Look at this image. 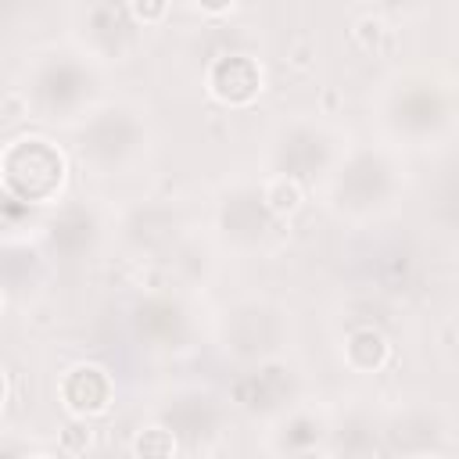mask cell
Segmentation results:
<instances>
[{"instance_id":"cell-1","label":"cell","mask_w":459,"mask_h":459,"mask_svg":"<svg viewBox=\"0 0 459 459\" xmlns=\"http://www.w3.org/2000/svg\"><path fill=\"white\" fill-rule=\"evenodd\" d=\"M330 208L351 219L377 215L394 204L398 186H402V169L387 151L377 147H359L351 154H341V161L330 169Z\"/></svg>"},{"instance_id":"cell-2","label":"cell","mask_w":459,"mask_h":459,"mask_svg":"<svg viewBox=\"0 0 459 459\" xmlns=\"http://www.w3.org/2000/svg\"><path fill=\"white\" fill-rule=\"evenodd\" d=\"M4 194L22 201L25 208L57 204L68 183V158L47 136H14L0 154Z\"/></svg>"},{"instance_id":"cell-3","label":"cell","mask_w":459,"mask_h":459,"mask_svg":"<svg viewBox=\"0 0 459 459\" xmlns=\"http://www.w3.org/2000/svg\"><path fill=\"white\" fill-rule=\"evenodd\" d=\"M147 154V126L136 108H97L79 129V161L97 176H122Z\"/></svg>"},{"instance_id":"cell-4","label":"cell","mask_w":459,"mask_h":459,"mask_svg":"<svg viewBox=\"0 0 459 459\" xmlns=\"http://www.w3.org/2000/svg\"><path fill=\"white\" fill-rule=\"evenodd\" d=\"M97 90V68L72 50L47 54L29 72L25 97L43 118H72L75 111L90 108V97Z\"/></svg>"},{"instance_id":"cell-5","label":"cell","mask_w":459,"mask_h":459,"mask_svg":"<svg viewBox=\"0 0 459 459\" xmlns=\"http://www.w3.org/2000/svg\"><path fill=\"white\" fill-rule=\"evenodd\" d=\"M452 118V100L437 79L427 75H405L391 86L384 100V122L391 133L409 136V140H434L445 133Z\"/></svg>"},{"instance_id":"cell-6","label":"cell","mask_w":459,"mask_h":459,"mask_svg":"<svg viewBox=\"0 0 459 459\" xmlns=\"http://www.w3.org/2000/svg\"><path fill=\"white\" fill-rule=\"evenodd\" d=\"M269 161H273V172H283V176H294L298 183H308L316 176H330V169L341 161V154H337L326 126L294 122L273 136Z\"/></svg>"},{"instance_id":"cell-7","label":"cell","mask_w":459,"mask_h":459,"mask_svg":"<svg viewBox=\"0 0 459 459\" xmlns=\"http://www.w3.org/2000/svg\"><path fill=\"white\" fill-rule=\"evenodd\" d=\"M215 230L237 251L262 247L276 230V215L269 212V204L262 197V183H233V186H226L219 204H215Z\"/></svg>"},{"instance_id":"cell-8","label":"cell","mask_w":459,"mask_h":459,"mask_svg":"<svg viewBox=\"0 0 459 459\" xmlns=\"http://www.w3.org/2000/svg\"><path fill=\"white\" fill-rule=\"evenodd\" d=\"M283 312L265 301H240L222 312V348L237 359L262 362L280 348Z\"/></svg>"},{"instance_id":"cell-9","label":"cell","mask_w":459,"mask_h":459,"mask_svg":"<svg viewBox=\"0 0 459 459\" xmlns=\"http://www.w3.org/2000/svg\"><path fill=\"white\" fill-rule=\"evenodd\" d=\"M57 398H61V405H65L68 416L93 420V416H104L111 409V402H115V380L97 362H75L72 369H65V377L57 384Z\"/></svg>"},{"instance_id":"cell-10","label":"cell","mask_w":459,"mask_h":459,"mask_svg":"<svg viewBox=\"0 0 459 459\" xmlns=\"http://www.w3.org/2000/svg\"><path fill=\"white\" fill-rule=\"evenodd\" d=\"M204 86L222 108H251L262 97V68L247 54H219L204 72Z\"/></svg>"},{"instance_id":"cell-11","label":"cell","mask_w":459,"mask_h":459,"mask_svg":"<svg viewBox=\"0 0 459 459\" xmlns=\"http://www.w3.org/2000/svg\"><path fill=\"white\" fill-rule=\"evenodd\" d=\"M290 366L262 359L255 369L233 380V402L247 412H283V405H290Z\"/></svg>"},{"instance_id":"cell-12","label":"cell","mask_w":459,"mask_h":459,"mask_svg":"<svg viewBox=\"0 0 459 459\" xmlns=\"http://www.w3.org/2000/svg\"><path fill=\"white\" fill-rule=\"evenodd\" d=\"M100 230H104V222H100L97 212L86 208V204L57 208V212L43 222L47 247H50L54 255H65V258H79V255L93 251L97 240H100Z\"/></svg>"},{"instance_id":"cell-13","label":"cell","mask_w":459,"mask_h":459,"mask_svg":"<svg viewBox=\"0 0 459 459\" xmlns=\"http://www.w3.org/2000/svg\"><path fill=\"white\" fill-rule=\"evenodd\" d=\"M158 416L165 427L176 430V437H204V434H215L222 423V409H219L215 394L201 391V387H186V391L169 394V402L161 405Z\"/></svg>"},{"instance_id":"cell-14","label":"cell","mask_w":459,"mask_h":459,"mask_svg":"<svg viewBox=\"0 0 459 459\" xmlns=\"http://www.w3.org/2000/svg\"><path fill=\"white\" fill-rule=\"evenodd\" d=\"M341 359L351 373L359 377H373L380 373L387 362H391V344L387 337L377 330V326H359L344 337V348H341Z\"/></svg>"},{"instance_id":"cell-15","label":"cell","mask_w":459,"mask_h":459,"mask_svg":"<svg viewBox=\"0 0 459 459\" xmlns=\"http://www.w3.org/2000/svg\"><path fill=\"white\" fill-rule=\"evenodd\" d=\"M133 25H136V22H133V14H129V4L100 0V4L90 11V32H93L97 50H111L115 43H122Z\"/></svg>"},{"instance_id":"cell-16","label":"cell","mask_w":459,"mask_h":459,"mask_svg":"<svg viewBox=\"0 0 459 459\" xmlns=\"http://www.w3.org/2000/svg\"><path fill=\"white\" fill-rule=\"evenodd\" d=\"M183 323H186V319H183V308L172 305V301H147V305H140V312H136L140 333H147L151 341H161L165 348H172L169 341H179Z\"/></svg>"},{"instance_id":"cell-17","label":"cell","mask_w":459,"mask_h":459,"mask_svg":"<svg viewBox=\"0 0 459 459\" xmlns=\"http://www.w3.org/2000/svg\"><path fill=\"white\" fill-rule=\"evenodd\" d=\"M262 197H265V204H269V212H273L276 219H290V215L301 208V201H305V186H301L294 176L269 172V176L262 179Z\"/></svg>"},{"instance_id":"cell-18","label":"cell","mask_w":459,"mask_h":459,"mask_svg":"<svg viewBox=\"0 0 459 459\" xmlns=\"http://www.w3.org/2000/svg\"><path fill=\"white\" fill-rule=\"evenodd\" d=\"M176 448H179V437H176V430L165 427V423L140 427L136 437H133V445H129L133 455H172Z\"/></svg>"},{"instance_id":"cell-19","label":"cell","mask_w":459,"mask_h":459,"mask_svg":"<svg viewBox=\"0 0 459 459\" xmlns=\"http://www.w3.org/2000/svg\"><path fill=\"white\" fill-rule=\"evenodd\" d=\"M126 4H129L133 22L143 25V29L161 25V22L169 18V11H172V0H126Z\"/></svg>"},{"instance_id":"cell-20","label":"cell","mask_w":459,"mask_h":459,"mask_svg":"<svg viewBox=\"0 0 459 459\" xmlns=\"http://www.w3.org/2000/svg\"><path fill=\"white\" fill-rule=\"evenodd\" d=\"M194 7L204 11V14H212V18H219V14H230L237 7V0H194Z\"/></svg>"}]
</instances>
